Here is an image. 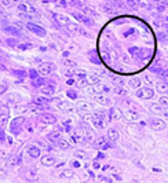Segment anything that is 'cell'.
Masks as SVG:
<instances>
[{"label": "cell", "mask_w": 168, "mask_h": 183, "mask_svg": "<svg viewBox=\"0 0 168 183\" xmlns=\"http://www.w3.org/2000/svg\"><path fill=\"white\" fill-rule=\"evenodd\" d=\"M73 75H74V77H76L77 80H80V79H85V77H87V75H88V73L85 72V70L79 69V70H74V73H73Z\"/></svg>", "instance_id": "31"}, {"label": "cell", "mask_w": 168, "mask_h": 183, "mask_svg": "<svg viewBox=\"0 0 168 183\" xmlns=\"http://www.w3.org/2000/svg\"><path fill=\"white\" fill-rule=\"evenodd\" d=\"M159 103L162 106V108H168V95H160Z\"/></svg>", "instance_id": "34"}, {"label": "cell", "mask_w": 168, "mask_h": 183, "mask_svg": "<svg viewBox=\"0 0 168 183\" xmlns=\"http://www.w3.org/2000/svg\"><path fill=\"white\" fill-rule=\"evenodd\" d=\"M4 31H6V32H10V35H18V33H19L18 29L13 28V26H7V28H4Z\"/></svg>", "instance_id": "41"}, {"label": "cell", "mask_w": 168, "mask_h": 183, "mask_svg": "<svg viewBox=\"0 0 168 183\" xmlns=\"http://www.w3.org/2000/svg\"><path fill=\"white\" fill-rule=\"evenodd\" d=\"M136 95L139 99H151L154 97V90L150 88V87H143V88H139L136 91Z\"/></svg>", "instance_id": "2"}, {"label": "cell", "mask_w": 168, "mask_h": 183, "mask_svg": "<svg viewBox=\"0 0 168 183\" xmlns=\"http://www.w3.org/2000/svg\"><path fill=\"white\" fill-rule=\"evenodd\" d=\"M66 95H68L70 99H77V92L73 91V90H68V91H66Z\"/></svg>", "instance_id": "40"}, {"label": "cell", "mask_w": 168, "mask_h": 183, "mask_svg": "<svg viewBox=\"0 0 168 183\" xmlns=\"http://www.w3.org/2000/svg\"><path fill=\"white\" fill-rule=\"evenodd\" d=\"M57 106L62 110H68V109L72 108V105L69 102H62V101H57Z\"/></svg>", "instance_id": "33"}, {"label": "cell", "mask_w": 168, "mask_h": 183, "mask_svg": "<svg viewBox=\"0 0 168 183\" xmlns=\"http://www.w3.org/2000/svg\"><path fill=\"white\" fill-rule=\"evenodd\" d=\"M19 50H26V48H30V44H26V46H18Z\"/></svg>", "instance_id": "49"}, {"label": "cell", "mask_w": 168, "mask_h": 183, "mask_svg": "<svg viewBox=\"0 0 168 183\" xmlns=\"http://www.w3.org/2000/svg\"><path fill=\"white\" fill-rule=\"evenodd\" d=\"M33 102L36 103V105H47L48 103V99H46V98H43V97H35L33 98Z\"/></svg>", "instance_id": "32"}, {"label": "cell", "mask_w": 168, "mask_h": 183, "mask_svg": "<svg viewBox=\"0 0 168 183\" xmlns=\"http://www.w3.org/2000/svg\"><path fill=\"white\" fill-rule=\"evenodd\" d=\"M85 80H87V83L90 84V86H95V84L99 83V77L96 75H87Z\"/></svg>", "instance_id": "25"}, {"label": "cell", "mask_w": 168, "mask_h": 183, "mask_svg": "<svg viewBox=\"0 0 168 183\" xmlns=\"http://www.w3.org/2000/svg\"><path fill=\"white\" fill-rule=\"evenodd\" d=\"M7 164H8L10 167L17 165V164H18V158H17V156H11V157L7 160Z\"/></svg>", "instance_id": "37"}, {"label": "cell", "mask_w": 168, "mask_h": 183, "mask_svg": "<svg viewBox=\"0 0 168 183\" xmlns=\"http://www.w3.org/2000/svg\"><path fill=\"white\" fill-rule=\"evenodd\" d=\"M24 124H25V119H24V117H17V119H14L13 121H11L10 131L14 134V135H18V134L21 132Z\"/></svg>", "instance_id": "1"}, {"label": "cell", "mask_w": 168, "mask_h": 183, "mask_svg": "<svg viewBox=\"0 0 168 183\" xmlns=\"http://www.w3.org/2000/svg\"><path fill=\"white\" fill-rule=\"evenodd\" d=\"M102 9H103L105 13H107V14H113V13H114V9H113L112 6H109V4H103Z\"/></svg>", "instance_id": "39"}, {"label": "cell", "mask_w": 168, "mask_h": 183, "mask_svg": "<svg viewBox=\"0 0 168 183\" xmlns=\"http://www.w3.org/2000/svg\"><path fill=\"white\" fill-rule=\"evenodd\" d=\"M77 108L80 110H92V105L88 102H79L77 103Z\"/></svg>", "instance_id": "29"}, {"label": "cell", "mask_w": 168, "mask_h": 183, "mask_svg": "<svg viewBox=\"0 0 168 183\" xmlns=\"http://www.w3.org/2000/svg\"><path fill=\"white\" fill-rule=\"evenodd\" d=\"M26 153H28V156H29L30 158H39V157H40V154H41L40 149H39L37 146H35V145H30V146H28Z\"/></svg>", "instance_id": "14"}, {"label": "cell", "mask_w": 168, "mask_h": 183, "mask_svg": "<svg viewBox=\"0 0 168 183\" xmlns=\"http://www.w3.org/2000/svg\"><path fill=\"white\" fill-rule=\"evenodd\" d=\"M72 4L76 7H79V9H83V7L85 6V2L84 0H72Z\"/></svg>", "instance_id": "38"}, {"label": "cell", "mask_w": 168, "mask_h": 183, "mask_svg": "<svg viewBox=\"0 0 168 183\" xmlns=\"http://www.w3.org/2000/svg\"><path fill=\"white\" fill-rule=\"evenodd\" d=\"M63 65H65V66H69V68H74V66H76V64L72 62V61H63Z\"/></svg>", "instance_id": "46"}, {"label": "cell", "mask_w": 168, "mask_h": 183, "mask_svg": "<svg viewBox=\"0 0 168 183\" xmlns=\"http://www.w3.org/2000/svg\"><path fill=\"white\" fill-rule=\"evenodd\" d=\"M94 147L95 149H101V150H105V149H109V145L106 143V139L99 136L95 142H94Z\"/></svg>", "instance_id": "17"}, {"label": "cell", "mask_w": 168, "mask_h": 183, "mask_svg": "<svg viewBox=\"0 0 168 183\" xmlns=\"http://www.w3.org/2000/svg\"><path fill=\"white\" fill-rule=\"evenodd\" d=\"M70 165H72V168H80V167H81V164H80L79 160H72L70 161Z\"/></svg>", "instance_id": "42"}, {"label": "cell", "mask_w": 168, "mask_h": 183, "mask_svg": "<svg viewBox=\"0 0 168 183\" xmlns=\"http://www.w3.org/2000/svg\"><path fill=\"white\" fill-rule=\"evenodd\" d=\"M149 125H150L151 130L154 131H161L167 127V123L164 121L162 119H159V117H154V119H150L149 120Z\"/></svg>", "instance_id": "4"}, {"label": "cell", "mask_w": 168, "mask_h": 183, "mask_svg": "<svg viewBox=\"0 0 168 183\" xmlns=\"http://www.w3.org/2000/svg\"><path fill=\"white\" fill-rule=\"evenodd\" d=\"M162 114H164L165 117H168V108H165L164 110H162Z\"/></svg>", "instance_id": "51"}, {"label": "cell", "mask_w": 168, "mask_h": 183, "mask_svg": "<svg viewBox=\"0 0 168 183\" xmlns=\"http://www.w3.org/2000/svg\"><path fill=\"white\" fill-rule=\"evenodd\" d=\"M26 28H28V31H30L32 33H35L36 36L44 37V36L47 35L46 29L41 28V26H39V25H36V24H33V22H28V24H26Z\"/></svg>", "instance_id": "5"}, {"label": "cell", "mask_w": 168, "mask_h": 183, "mask_svg": "<svg viewBox=\"0 0 168 183\" xmlns=\"http://www.w3.org/2000/svg\"><path fill=\"white\" fill-rule=\"evenodd\" d=\"M81 11H83V14H85V15H88V17H98V14L95 13V10H92L91 7H87V6H84L81 9Z\"/></svg>", "instance_id": "27"}, {"label": "cell", "mask_w": 168, "mask_h": 183, "mask_svg": "<svg viewBox=\"0 0 168 183\" xmlns=\"http://www.w3.org/2000/svg\"><path fill=\"white\" fill-rule=\"evenodd\" d=\"M107 117H109L110 121H117V120H120L121 117H123V113H121V110H118L117 108H110Z\"/></svg>", "instance_id": "10"}, {"label": "cell", "mask_w": 168, "mask_h": 183, "mask_svg": "<svg viewBox=\"0 0 168 183\" xmlns=\"http://www.w3.org/2000/svg\"><path fill=\"white\" fill-rule=\"evenodd\" d=\"M140 79L139 77H132V79H129V81H128V86L131 87V88H139L140 87Z\"/></svg>", "instance_id": "26"}, {"label": "cell", "mask_w": 168, "mask_h": 183, "mask_svg": "<svg viewBox=\"0 0 168 183\" xmlns=\"http://www.w3.org/2000/svg\"><path fill=\"white\" fill-rule=\"evenodd\" d=\"M40 92L46 97H51V95L55 94V86L52 84H44V86L40 87Z\"/></svg>", "instance_id": "12"}, {"label": "cell", "mask_w": 168, "mask_h": 183, "mask_svg": "<svg viewBox=\"0 0 168 183\" xmlns=\"http://www.w3.org/2000/svg\"><path fill=\"white\" fill-rule=\"evenodd\" d=\"M6 43H7L8 46H15V44H17V42H15V40H14V39H13V40H11V39H8Z\"/></svg>", "instance_id": "47"}, {"label": "cell", "mask_w": 168, "mask_h": 183, "mask_svg": "<svg viewBox=\"0 0 168 183\" xmlns=\"http://www.w3.org/2000/svg\"><path fill=\"white\" fill-rule=\"evenodd\" d=\"M52 70H54V65H52L51 62H43V64H40L37 66V73L40 76H43V77L48 76Z\"/></svg>", "instance_id": "3"}, {"label": "cell", "mask_w": 168, "mask_h": 183, "mask_svg": "<svg viewBox=\"0 0 168 183\" xmlns=\"http://www.w3.org/2000/svg\"><path fill=\"white\" fill-rule=\"evenodd\" d=\"M65 29L68 32H70V33H81V35H84V36H88L87 32H85L80 25H77L76 22H69L68 25H65Z\"/></svg>", "instance_id": "6"}, {"label": "cell", "mask_w": 168, "mask_h": 183, "mask_svg": "<svg viewBox=\"0 0 168 183\" xmlns=\"http://www.w3.org/2000/svg\"><path fill=\"white\" fill-rule=\"evenodd\" d=\"M95 101H96V103H99V105H102V106H109L110 105V99L106 97V95L98 94L95 97Z\"/></svg>", "instance_id": "19"}, {"label": "cell", "mask_w": 168, "mask_h": 183, "mask_svg": "<svg viewBox=\"0 0 168 183\" xmlns=\"http://www.w3.org/2000/svg\"><path fill=\"white\" fill-rule=\"evenodd\" d=\"M19 99H21V97L17 95V94H11V95H8V97H7V102H11V103L19 102Z\"/></svg>", "instance_id": "36"}, {"label": "cell", "mask_w": 168, "mask_h": 183, "mask_svg": "<svg viewBox=\"0 0 168 183\" xmlns=\"http://www.w3.org/2000/svg\"><path fill=\"white\" fill-rule=\"evenodd\" d=\"M6 90H7V88H6V84L3 83V84H2V87H0V94L3 95V94H4V92H6Z\"/></svg>", "instance_id": "48"}, {"label": "cell", "mask_w": 168, "mask_h": 183, "mask_svg": "<svg viewBox=\"0 0 168 183\" xmlns=\"http://www.w3.org/2000/svg\"><path fill=\"white\" fill-rule=\"evenodd\" d=\"M167 138H168V132H167Z\"/></svg>", "instance_id": "53"}, {"label": "cell", "mask_w": 168, "mask_h": 183, "mask_svg": "<svg viewBox=\"0 0 168 183\" xmlns=\"http://www.w3.org/2000/svg\"><path fill=\"white\" fill-rule=\"evenodd\" d=\"M73 17L76 18L79 22H81V24H84V25H88V26H92L94 24H92V20H91L88 15H85V14H83V13H73Z\"/></svg>", "instance_id": "7"}, {"label": "cell", "mask_w": 168, "mask_h": 183, "mask_svg": "<svg viewBox=\"0 0 168 183\" xmlns=\"http://www.w3.org/2000/svg\"><path fill=\"white\" fill-rule=\"evenodd\" d=\"M94 92H96V94H102V92H109V87L105 86V84H95L92 88Z\"/></svg>", "instance_id": "22"}, {"label": "cell", "mask_w": 168, "mask_h": 183, "mask_svg": "<svg viewBox=\"0 0 168 183\" xmlns=\"http://www.w3.org/2000/svg\"><path fill=\"white\" fill-rule=\"evenodd\" d=\"M58 178L62 179V180H70V179H73L74 178V172L72 171V169H65V171L61 172Z\"/></svg>", "instance_id": "20"}, {"label": "cell", "mask_w": 168, "mask_h": 183, "mask_svg": "<svg viewBox=\"0 0 168 183\" xmlns=\"http://www.w3.org/2000/svg\"><path fill=\"white\" fill-rule=\"evenodd\" d=\"M127 4H128L129 7H132V9H138V7L142 6L140 0H127Z\"/></svg>", "instance_id": "35"}, {"label": "cell", "mask_w": 168, "mask_h": 183, "mask_svg": "<svg viewBox=\"0 0 168 183\" xmlns=\"http://www.w3.org/2000/svg\"><path fill=\"white\" fill-rule=\"evenodd\" d=\"M47 139L51 142H58L61 139V132L59 131H51V132L47 135Z\"/></svg>", "instance_id": "23"}, {"label": "cell", "mask_w": 168, "mask_h": 183, "mask_svg": "<svg viewBox=\"0 0 168 183\" xmlns=\"http://www.w3.org/2000/svg\"><path fill=\"white\" fill-rule=\"evenodd\" d=\"M85 132H83L81 130H77L72 134V142L73 143H81L83 141H85Z\"/></svg>", "instance_id": "9"}, {"label": "cell", "mask_w": 168, "mask_h": 183, "mask_svg": "<svg viewBox=\"0 0 168 183\" xmlns=\"http://www.w3.org/2000/svg\"><path fill=\"white\" fill-rule=\"evenodd\" d=\"M123 116L125 117L128 121H132V123L138 121V119H139V113H138V112H135V110H125Z\"/></svg>", "instance_id": "16"}, {"label": "cell", "mask_w": 168, "mask_h": 183, "mask_svg": "<svg viewBox=\"0 0 168 183\" xmlns=\"http://www.w3.org/2000/svg\"><path fill=\"white\" fill-rule=\"evenodd\" d=\"M74 154H76V157H77V158H85V153L83 152V150H77V152L74 153Z\"/></svg>", "instance_id": "44"}, {"label": "cell", "mask_w": 168, "mask_h": 183, "mask_svg": "<svg viewBox=\"0 0 168 183\" xmlns=\"http://www.w3.org/2000/svg\"><path fill=\"white\" fill-rule=\"evenodd\" d=\"M54 18H55V21H57L58 24H61V25H68L69 22H72L70 21V18L68 17V15H65V14H54Z\"/></svg>", "instance_id": "18"}, {"label": "cell", "mask_w": 168, "mask_h": 183, "mask_svg": "<svg viewBox=\"0 0 168 183\" xmlns=\"http://www.w3.org/2000/svg\"><path fill=\"white\" fill-rule=\"evenodd\" d=\"M40 123H43V124H55L57 119H55V116L51 113H43L40 116Z\"/></svg>", "instance_id": "13"}, {"label": "cell", "mask_w": 168, "mask_h": 183, "mask_svg": "<svg viewBox=\"0 0 168 183\" xmlns=\"http://www.w3.org/2000/svg\"><path fill=\"white\" fill-rule=\"evenodd\" d=\"M113 176H114L117 180H121V176H120V175H113Z\"/></svg>", "instance_id": "52"}, {"label": "cell", "mask_w": 168, "mask_h": 183, "mask_svg": "<svg viewBox=\"0 0 168 183\" xmlns=\"http://www.w3.org/2000/svg\"><path fill=\"white\" fill-rule=\"evenodd\" d=\"M149 109H150V112H153V113H162V110H164V108H162L160 103H151V105L149 106Z\"/></svg>", "instance_id": "28"}, {"label": "cell", "mask_w": 168, "mask_h": 183, "mask_svg": "<svg viewBox=\"0 0 168 183\" xmlns=\"http://www.w3.org/2000/svg\"><path fill=\"white\" fill-rule=\"evenodd\" d=\"M11 2H13V0H0V3H2L3 7H10Z\"/></svg>", "instance_id": "45"}, {"label": "cell", "mask_w": 168, "mask_h": 183, "mask_svg": "<svg viewBox=\"0 0 168 183\" xmlns=\"http://www.w3.org/2000/svg\"><path fill=\"white\" fill-rule=\"evenodd\" d=\"M106 136L110 142H117L118 138H120V134H118V131L116 128H109L106 132Z\"/></svg>", "instance_id": "15"}, {"label": "cell", "mask_w": 168, "mask_h": 183, "mask_svg": "<svg viewBox=\"0 0 168 183\" xmlns=\"http://www.w3.org/2000/svg\"><path fill=\"white\" fill-rule=\"evenodd\" d=\"M18 11L24 13V14H35L36 10H35V7H32L28 3H19L18 4Z\"/></svg>", "instance_id": "11"}, {"label": "cell", "mask_w": 168, "mask_h": 183, "mask_svg": "<svg viewBox=\"0 0 168 183\" xmlns=\"http://www.w3.org/2000/svg\"><path fill=\"white\" fill-rule=\"evenodd\" d=\"M92 167H94V168H95V169H98L99 167H101V164H99L98 161H94V163H92Z\"/></svg>", "instance_id": "50"}, {"label": "cell", "mask_w": 168, "mask_h": 183, "mask_svg": "<svg viewBox=\"0 0 168 183\" xmlns=\"http://www.w3.org/2000/svg\"><path fill=\"white\" fill-rule=\"evenodd\" d=\"M14 2H18V0H14Z\"/></svg>", "instance_id": "54"}, {"label": "cell", "mask_w": 168, "mask_h": 183, "mask_svg": "<svg viewBox=\"0 0 168 183\" xmlns=\"http://www.w3.org/2000/svg\"><path fill=\"white\" fill-rule=\"evenodd\" d=\"M112 81L116 84V86H118V87L123 86V79H116V77H113V79H112Z\"/></svg>", "instance_id": "43"}, {"label": "cell", "mask_w": 168, "mask_h": 183, "mask_svg": "<svg viewBox=\"0 0 168 183\" xmlns=\"http://www.w3.org/2000/svg\"><path fill=\"white\" fill-rule=\"evenodd\" d=\"M57 143H58V147H59L61 150H66V149L70 147V143H69L68 141H65V139H59Z\"/></svg>", "instance_id": "30"}, {"label": "cell", "mask_w": 168, "mask_h": 183, "mask_svg": "<svg viewBox=\"0 0 168 183\" xmlns=\"http://www.w3.org/2000/svg\"><path fill=\"white\" fill-rule=\"evenodd\" d=\"M94 117H95V119H98V120H101V121H103L105 124H106V113H105L103 110H98V109H96V110H94Z\"/></svg>", "instance_id": "24"}, {"label": "cell", "mask_w": 168, "mask_h": 183, "mask_svg": "<svg viewBox=\"0 0 168 183\" xmlns=\"http://www.w3.org/2000/svg\"><path fill=\"white\" fill-rule=\"evenodd\" d=\"M156 90L160 94H165V92H168V83H165V81H157Z\"/></svg>", "instance_id": "21"}, {"label": "cell", "mask_w": 168, "mask_h": 183, "mask_svg": "<svg viewBox=\"0 0 168 183\" xmlns=\"http://www.w3.org/2000/svg\"><path fill=\"white\" fill-rule=\"evenodd\" d=\"M40 163H41V165H44V167H52L57 163V158L51 154H46L40 158Z\"/></svg>", "instance_id": "8"}]
</instances>
